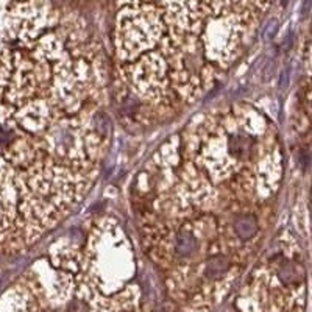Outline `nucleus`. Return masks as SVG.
Segmentation results:
<instances>
[{
  "mask_svg": "<svg viewBox=\"0 0 312 312\" xmlns=\"http://www.w3.org/2000/svg\"><path fill=\"white\" fill-rule=\"evenodd\" d=\"M120 14L122 30L149 27L153 33L161 28L170 36L180 34L184 28L194 34H204L219 28L226 36L242 44L245 36L255 30L258 17L267 0H123ZM170 36L164 41L167 43ZM195 53V46H194Z\"/></svg>",
  "mask_w": 312,
  "mask_h": 312,
  "instance_id": "1",
  "label": "nucleus"
},
{
  "mask_svg": "<svg viewBox=\"0 0 312 312\" xmlns=\"http://www.w3.org/2000/svg\"><path fill=\"white\" fill-rule=\"evenodd\" d=\"M312 8V0H303V5H301V16H307V13Z\"/></svg>",
  "mask_w": 312,
  "mask_h": 312,
  "instance_id": "2",
  "label": "nucleus"
}]
</instances>
